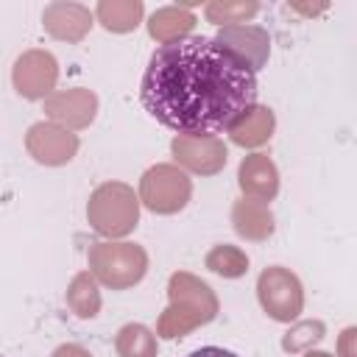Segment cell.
I'll list each match as a JSON object with an SVG mask.
<instances>
[{
    "mask_svg": "<svg viewBox=\"0 0 357 357\" xmlns=\"http://www.w3.org/2000/svg\"><path fill=\"white\" fill-rule=\"evenodd\" d=\"M254 64L215 36H178L159 45L139 84L145 112L178 134L231 131L257 106Z\"/></svg>",
    "mask_w": 357,
    "mask_h": 357,
    "instance_id": "cell-1",
    "label": "cell"
},
{
    "mask_svg": "<svg viewBox=\"0 0 357 357\" xmlns=\"http://www.w3.org/2000/svg\"><path fill=\"white\" fill-rule=\"evenodd\" d=\"M187 357H240V354H234L229 349H220V346H201V349H195Z\"/></svg>",
    "mask_w": 357,
    "mask_h": 357,
    "instance_id": "cell-2",
    "label": "cell"
},
{
    "mask_svg": "<svg viewBox=\"0 0 357 357\" xmlns=\"http://www.w3.org/2000/svg\"><path fill=\"white\" fill-rule=\"evenodd\" d=\"M0 357H3V354H0Z\"/></svg>",
    "mask_w": 357,
    "mask_h": 357,
    "instance_id": "cell-3",
    "label": "cell"
}]
</instances>
